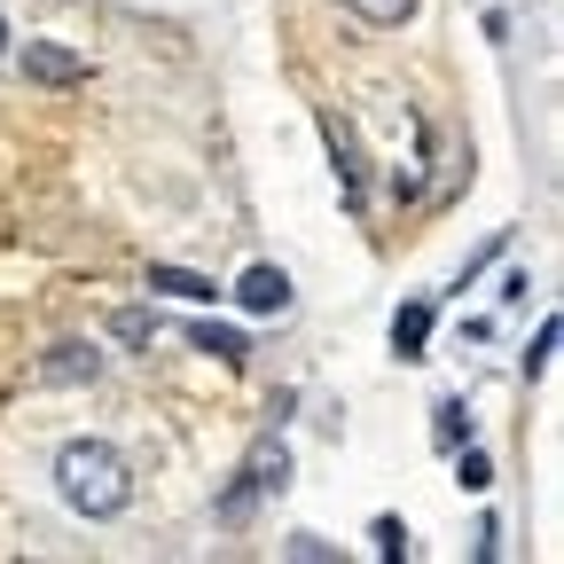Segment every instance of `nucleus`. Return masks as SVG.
<instances>
[{
  "label": "nucleus",
  "instance_id": "nucleus-1",
  "mask_svg": "<svg viewBox=\"0 0 564 564\" xmlns=\"http://www.w3.org/2000/svg\"><path fill=\"white\" fill-rule=\"evenodd\" d=\"M55 494L79 518H118L133 502V463L110 440H63L55 447Z\"/></svg>",
  "mask_w": 564,
  "mask_h": 564
},
{
  "label": "nucleus",
  "instance_id": "nucleus-5",
  "mask_svg": "<svg viewBox=\"0 0 564 564\" xmlns=\"http://www.w3.org/2000/svg\"><path fill=\"white\" fill-rule=\"evenodd\" d=\"M236 306L243 314H291V274H282V267H243Z\"/></svg>",
  "mask_w": 564,
  "mask_h": 564
},
{
  "label": "nucleus",
  "instance_id": "nucleus-9",
  "mask_svg": "<svg viewBox=\"0 0 564 564\" xmlns=\"http://www.w3.org/2000/svg\"><path fill=\"white\" fill-rule=\"evenodd\" d=\"M188 345H196V352H212V361H228V369H243V361H251V345H243L236 329H220V322H196V329H188Z\"/></svg>",
  "mask_w": 564,
  "mask_h": 564
},
{
  "label": "nucleus",
  "instance_id": "nucleus-10",
  "mask_svg": "<svg viewBox=\"0 0 564 564\" xmlns=\"http://www.w3.org/2000/svg\"><path fill=\"white\" fill-rule=\"evenodd\" d=\"M345 9L361 17V24H377V32H400V24L423 9V0H345Z\"/></svg>",
  "mask_w": 564,
  "mask_h": 564
},
{
  "label": "nucleus",
  "instance_id": "nucleus-8",
  "mask_svg": "<svg viewBox=\"0 0 564 564\" xmlns=\"http://www.w3.org/2000/svg\"><path fill=\"white\" fill-rule=\"evenodd\" d=\"M110 337H118V345H133V352H150V345L165 337V322H158L150 306H118V314H110Z\"/></svg>",
  "mask_w": 564,
  "mask_h": 564
},
{
  "label": "nucleus",
  "instance_id": "nucleus-2",
  "mask_svg": "<svg viewBox=\"0 0 564 564\" xmlns=\"http://www.w3.org/2000/svg\"><path fill=\"white\" fill-rule=\"evenodd\" d=\"M282 486H291V447H282V440H259L251 463H243V478L220 494V525H243L259 494H282Z\"/></svg>",
  "mask_w": 564,
  "mask_h": 564
},
{
  "label": "nucleus",
  "instance_id": "nucleus-3",
  "mask_svg": "<svg viewBox=\"0 0 564 564\" xmlns=\"http://www.w3.org/2000/svg\"><path fill=\"white\" fill-rule=\"evenodd\" d=\"M24 79L32 87H79L87 79V55L63 47V40H24Z\"/></svg>",
  "mask_w": 564,
  "mask_h": 564
},
{
  "label": "nucleus",
  "instance_id": "nucleus-14",
  "mask_svg": "<svg viewBox=\"0 0 564 564\" xmlns=\"http://www.w3.org/2000/svg\"><path fill=\"white\" fill-rule=\"evenodd\" d=\"M463 486H470V494H486V486H494V463H486V455H478V447H470V455H463Z\"/></svg>",
  "mask_w": 564,
  "mask_h": 564
},
{
  "label": "nucleus",
  "instance_id": "nucleus-16",
  "mask_svg": "<svg viewBox=\"0 0 564 564\" xmlns=\"http://www.w3.org/2000/svg\"><path fill=\"white\" fill-rule=\"evenodd\" d=\"M291 556H299V564H322V556H329V541H314V533H291Z\"/></svg>",
  "mask_w": 564,
  "mask_h": 564
},
{
  "label": "nucleus",
  "instance_id": "nucleus-4",
  "mask_svg": "<svg viewBox=\"0 0 564 564\" xmlns=\"http://www.w3.org/2000/svg\"><path fill=\"white\" fill-rule=\"evenodd\" d=\"M95 377H102V352L79 345V337L47 345V361H40V384H95Z\"/></svg>",
  "mask_w": 564,
  "mask_h": 564
},
{
  "label": "nucleus",
  "instance_id": "nucleus-7",
  "mask_svg": "<svg viewBox=\"0 0 564 564\" xmlns=\"http://www.w3.org/2000/svg\"><path fill=\"white\" fill-rule=\"evenodd\" d=\"M423 345H432V306L408 299V306L392 314V352H400V361H423Z\"/></svg>",
  "mask_w": 564,
  "mask_h": 564
},
{
  "label": "nucleus",
  "instance_id": "nucleus-17",
  "mask_svg": "<svg viewBox=\"0 0 564 564\" xmlns=\"http://www.w3.org/2000/svg\"><path fill=\"white\" fill-rule=\"evenodd\" d=\"M0 55H9V17H0Z\"/></svg>",
  "mask_w": 564,
  "mask_h": 564
},
{
  "label": "nucleus",
  "instance_id": "nucleus-6",
  "mask_svg": "<svg viewBox=\"0 0 564 564\" xmlns=\"http://www.w3.org/2000/svg\"><path fill=\"white\" fill-rule=\"evenodd\" d=\"M322 141H329V165H337V181H345V204L361 212V204H369V188H361V150H352V126H345L337 110L322 118Z\"/></svg>",
  "mask_w": 564,
  "mask_h": 564
},
{
  "label": "nucleus",
  "instance_id": "nucleus-11",
  "mask_svg": "<svg viewBox=\"0 0 564 564\" xmlns=\"http://www.w3.org/2000/svg\"><path fill=\"white\" fill-rule=\"evenodd\" d=\"M150 291H173V299H188V306H204V299H220L204 274H181V267H150Z\"/></svg>",
  "mask_w": 564,
  "mask_h": 564
},
{
  "label": "nucleus",
  "instance_id": "nucleus-13",
  "mask_svg": "<svg viewBox=\"0 0 564 564\" xmlns=\"http://www.w3.org/2000/svg\"><path fill=\"white\" fill-rule=\"evenodd\" d=\"M549 352H556V322H541V337H533V352H525V377L549 369Z\"/></svg>",
  "mask_w": 564,
  "mask_h": 564
},
{
  "label": "nucleus",
  "instance_id": "nucleus-12",
  "mask_svg": "<svg viewBox=\"0 0 564 564\" xmlns=\"http://www.w3.org/2000/svg\"><path fill=\"white\" fill-rule=\"evenodd\" d=\"M455 440L470 447V415H463V400H447V408H440V447H455Z\"/></svg>",
  "mask_w": 564,
  "mask_h": 564
},
{
  "label": "nucleus",
  "instance_id": "nucleus-15",
  "mask_svg": "<svg viewBox=\"0 0 564 564\" xmlns=\"http://www.w3.org/2000/svg\"><path fill=\"white\" fill-rule=\"evenodd\" d=\"M377 549L400 564V556H408V525H392V518H384V525H377Z\"/></svg>",
  "mask_w": 564,
  "mask_h": 564
}]
</instances>
